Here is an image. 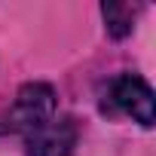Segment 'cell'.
I'll list each match as a JSON object with an SVG mask.
<instances>
[{
	"instance_id": "3957f363",
	"label": "cell",
	"mask_w": 156,
	"mask_h": 156,
	"mask_svg": "<svg viewBox=\"0 0 156 156\" xmlns=\"http://www.w3.org/2000/svg\"><path fill=\"white\" fill-rule=\"evenodd\" d=\"M76 141L80 129L73 116H52L46 126L28 135V156H70Z\"/></svg>"
},
{
	"instance_id": "7a4b0ae2",
	"label": "cell",
	"mask_w": 156,
	"mask_h": 156,
	"mask_svg": "<svg viewBox=\"0 0 156 156\" xmlns=\"http://www.w3.org/2000/svg\"><path fill=\"white\" fill-rule=\"evenodd\" d=\"M101 107H104V113L132 116V119L141 122L144 129H150L153 119H156L153 89H150V83L144 80V76H135V73H119L116 80H110Z\"/></svg>"
},
{
	"instance_id": "6da1fadb",
	"label": "cell",
	"mask_w": 156,
	"mask_h": 156,
	"mask_svg": "<svg viewBox=\"0 0 156 156\" xmlns=\"http://www.w3.org/2000/svg\"><path fill=\"white\" fill-rule=\"evenodd\" d=\"M58 110L55 89L49 83H25L12 104L0 113V135H31L46 126Z\"/></svg>"
},
{
	"instance_id": "277c9868",
	"label": "cell",
	"mask_w": 156,
	"mask_h": 156,
	"mask_svg": "<svg viewBox=\"0 0 156 156\" xmlns=\"http://www.w3.org/2000/svg\"><path fill=\"white\" fill-rule=\"evenodd\" d=\"M141 6H132V3H104L101 6V16H104V28L110 37L122 40L132 34L135 28V16H138Z\"/></svg>"
}]
</instances>
